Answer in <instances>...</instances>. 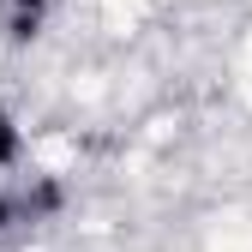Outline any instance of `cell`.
Instances as JSON below:
<instances>
[{
  "label": "cell",
  "instance_id": "obj_3",
  "mask_svg": "<svg viewBox=\"0 0 252 252\" xmlns=\"http://www.w3.org/2000/svg\"><path fill=\"white\" fill-rule=\"evenodd\" d=\"M12 216H18V210H12V198L0 192V228H12Z\"/></svg>",
  "mask_w": 252,
  "mask_h": 252
},
{
  "label": "cell",
  "instance_id": "obj_2",
  "mask_svg": "<svg viewBox=\"0 0 252 252\" xmlns=\"http://www.w3.org/2000/svg\"><path fill=\"white\" fill-rule=\"evenodd\" d=\"M18 162V126H12V114L0 108V168H12Z\"/></svg>",
  "mask_w": 252,
  "mask_h": 252
},
{
  "label": "cell",
  "instance_id": "obj_4",
  "mask_svg": "<svg viewBox=\"0 0 252 252\" xmlns=\"http://www.w3.org/2000/svg\"><path fill=\"white\" fill-rule=\"evenodd\" d=\"M12 6H24V12H42V6H48V0H12Z\"/></svg>",
  "mask_w": 252,
  "mask_h": 252
},
{
  "label": "cell",
  "instance_id": "obj_1",
  "mask_svg": "<svg viewBox=\"0 0 252 252\" xmlns=\"http://www.w3.org/2000/svg\"><path fill=\"white\" fill-rule=\"evenodd\" d=\"M54 210H60V186L54 180H36L30 198H24V216H54Z\"/></svg>",
  "mask_w": 252,
  "mask_h": 252
}]
</instances>
